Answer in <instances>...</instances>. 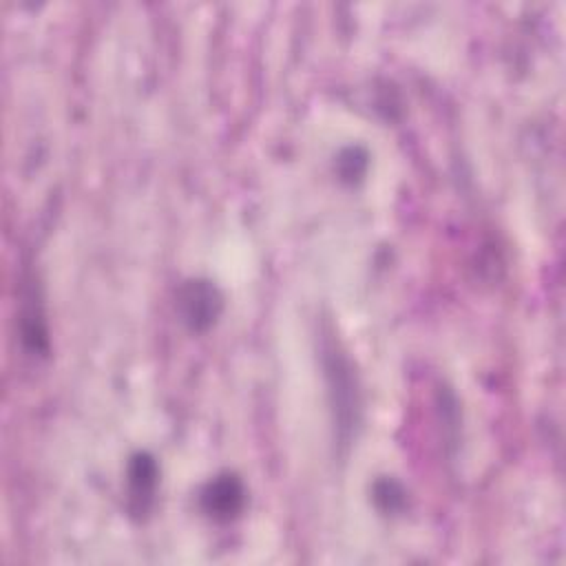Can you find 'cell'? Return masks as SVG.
<instances>
[{
    "label": "cell",
    "mask_w": 566,
    "mask_h": 566,
    "mask_svg": "<svg viewBox=\"0 0 566 566\" xmlns=\"http://www.w3.org/2000/svg\"><path fill=\"white\" fill-rule=\"evenodd\" d=\"M181 321L192 332H203L212 327L223 310V296L212 281L190 279L181 285L177 296Z\"/></svg>",
    "instance_id": "cell-1"
},
{
    "label": "cell",
    "mask_w": 566,
    "mask_h": 566,
    "mask_svg": "<svg viewBox=\"0 0 566 566\" xmlns=\"http://www.w3.org/2000/svg\"><path fill=\"white\" fill-rule=\"evenodd\" d=\"M245 502V489L241 480L232 473L217 475L210 480L201 493V506L203 511L217 520V522H228L239 515Z\"/></svg>",
    "instance_id": "cell-2"
},
{
    "label": "cell",
    "mask_w": 566,
    "mask_h": 566,
    "mask_svg": "<svg viewBox=\"0 0 566 566\" xmlns=\"http://www.w3.org/2000/svg\"><path fill=\"white\" fill-rule=\"evenodd\" d=\"M159 467L148 453H137L128 464V504L135 515H146L155 502Z\"/></svg>",
    "instance_id": "cell-3"
},
{
    "label": "cell",
    "mask_w": 566,
    "mask_h": 566,
    "mask_svg": "<svg viewBox=\"0 0 566 566\" xmlns=\"http://www.w3.org/2000/svg\"><path fill=\"white\" fill-rule=\"evenodd\" d=\"M374 500L382 511H400L405 504V491L394 480H382L374 489Z\"/></svg>",
    "instance_id": "cell-4"
}]
</instances>
